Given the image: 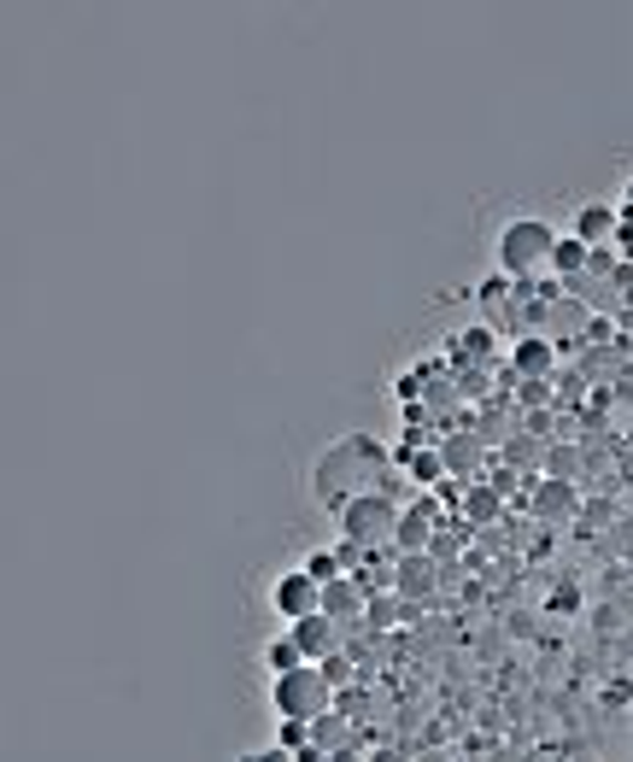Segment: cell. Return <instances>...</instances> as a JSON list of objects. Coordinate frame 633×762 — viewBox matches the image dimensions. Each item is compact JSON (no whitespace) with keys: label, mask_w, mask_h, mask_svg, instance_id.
I'll list each match as a JSON object with an SVG mask.
<instances>
[{"label":"cell","mask_w":633,"mask_h":762,"mask_svg":"<svg viewBox=\"0 0 633 762\" xmlns=\"http://www.w3.org/2000/svg\"><path fill=\"white\" fill-rule=\"evenodd\" d=\"M394 469V451H387L376 435H340L323 446V458L312 464V499L323 510H340L358 492H376V481Z\"/></svg>","instance_id":"6da1fadb"},{"label":"cell","mask_w":633,"mask_h":762,"mask_svg":"<svg viewBox=\"0 0 633 762\" xmlns=\"http://www.w3.org/2000/svg\"><path fill=\"white\" fill-rule=\"evenodd\" d=\"M569 235L586 241L592 253H599L610 235H622V212H616V205H604V200H581L575 205V230H569Z\"/></svg>","instance_id":"7c38bea8"},{"label":"cell","mask_w":633,"mask_h":762,"mask_svg":"<svg viewBox=\"0 0 633 762\" xmlns=\"http://www.w3.org/2000/svg\"><path fill=\"white\" fill-rule=\"evenodd\" d=\"M510 369H517L522 382H545L551 369H558V341L551 335H517V346H510Z\"/></svg>","instance_id":"30bf717a"},{"label":"cell","mask_w":633,"mask_h":762,"mask_svg":"<svg viewBox=\"0 0 633 762\" xmlns=\"http://www.w3.org/2000/svg\"><path fill=\"white\" fill-rule=\"evenodd\" d=\"M335 522H340V546H353V551H381V546H394V528H399V505H394V492H358V499H346L335 510Z\"/></svg>","instance_id":"3957f363"},{"label":"cell","mask_w":633,"mask_h":762,"mask_svg":"<svg viewBox=\"0 0 633 762\" xmlns=\"http://www.w3.org/2000/svg\"><path fill=\"white\" fill-rule=\"evenodd\" d=\"M394 464H405V476H411L417 487H440L446 481V458H440V446H417V440H405L394 451Z\"/></svg>","instance_id":"5bb4252c"},{"label":"cell","mask_w":633,"mask_h":762,"mask_svg":"<svg viewBox=\"0 0 633 762\" xmlns=\"http://www.w3.org/2000/svg\"><path fill=\"white\" fill-rule=\"evenodd\" d=\"M493 346H499V335H493V328H463V335H458V358L463 364H487V358H493Z\"/></svg>","instance_id":"7402d4cb"},{"label":"cell","mask_w":633,"mask_h":762,"mask_svg":"<svg viewBox=\"0 0 633 762\" xmlns=\"http://www.w3.org/2000/svg\"><path fill=\"white\" fill-rule=\"evenodd\" d=\"M323 674H329V681H335V687H340V681H346V657H340V651H335V657H329V663H323Z\"/></svg>","instance_id":"484cf974"},{"label":"cell","mask_w":633,"mask_h":762,"mask_svg":"<svg viewBox=\"0 0 633 762\" xmlns=\"http://www.w3.org/2000/svg\"><path fill=\"white\" fill-rule=\"evenodd\" d=\"M499 510H504V492H499L493 481H487V487H481V481H469V487H463V522H469V528L499 522Z\"/></svg>","instance_id":"2e32d148"},{"label":"cell","mask_w":633,"mask_h":762,"mask_svg":"<svg viewBox=\"0 0 633 762\" xmlns=\"http://www.w3.org/2000/svg\"><path fill=\"white\" fill-rule=\"evenodd\" d=\"M305 575L329 587V581H340V575H353V569H346V551H340V546H323V551H312V558H305Z\"/></svg>","instance_id":"ffe728a7"},{"label":"cell","mask_w":633,"mask_h":762,"mask_svg":"<svg viewBox=\"0 0 633 762\" xmlns=\"http://www.w3.org/2000/svg\"><path fill=\"white\" fill-rule=\"evenodd\" d=\"M270 710L282 722H317V715L335 710V681L323 674V663H299L294 674L270 681Z\"/></svg>","instance_id":"277c9868"},{"label":"cell","mask_w":633,"mask_h":762,"mask_svg":"<svg viewBox=\"0 0 633 762\" xmlns=\"http://www.w3.org/2000/svg\"><path fill=\"white\" fill-rule=\"evenodd\" d=\"M411 610H417V604H405L394 587H376L370 604H364V628H394L399 616H411Z\"/></svg>","instance_id":"ac0fdd59"},{"label":"cell","mask_w":633,"mask_h":762,"mask_svg":"<svg viewBox=\"0 0 633 762\" xmlns=\"http://www.w3.org/2000/svg\"><path fill=\"white\" fill-rule=\"evenodd\" d=\"M435 446H440L446 476H452V481H469L476 469H487V440L469 435V428H458V435H446V440H435Z\"/></svg>","instance_id":"8fae6325"},{"label":"cell","mask_w":633,"mask_h":762,"mask_svg":"<svg viewBox=\"0 0 633 762\" xmlns=\"http://www.w3.org/2000/svg\"><path fill=\"white\" fill-rule=\"evenodd\" d=\"M522 487H528V510H534L540 522H569V517H575V481L534 476V481H522Z\"/></svg>","instance_id":"ba28073f"},{"label":"cell","mask_w":633,"mask_h":762,"mask_svg":"<svg viewBox=\"0 0 633 762\" xmlns=\"http://www.w3.org/2000/svg\"><path fill=\"white\" fill-rule=\"evenodd\" d=\"M299 663H305V651H299L294 633H282V640L264 646V669H270V674H294Z\"/></svg>","instance_id":"44dd1931"},{"label":"cell","mask_w":633,"mask_h":762,"mask_svg":"<svg viewBox=\"0 0 633 762\" xmlns=\"http://www.w3.org/2000/svg\"><path fill=\"white\" fill-rule=\"evenodd\" d=\"M545 451H551L545 440H534V435H517V440H504V446H499V464L534 481V476H540V464H545Z\"/></svg>","instance_id":"9a60e30c"},{"label":"cell","mask_w":633,"mask_h":762,"mask_svg":"<svg viewBox=\"0 0 633 762\" xmlns=\"http://www.w3.org/2000/svg\"><path fill=\"white\" fill-rule=\"evenodd\" d=\"M551 253H558V230L540 212H517L499 223L493 235V264L510 282H534L540 271H551Z\"/></svg>","instance_id":"7a4b0ae2"},{"label":"cell","mask_w":633,"mask_h":762,"mask_svg":"<svg viewBox=\"0 0 633 762\" xmlns=\"http://www.w3.org/2000/svg\"><path fill=\"white\" fill-rule=\"evenodd\" d=\"M276 745L282 751H305V745H312V722H282L276 728Z\"/></svg>","instance_id":"cb8c5ba5"},{"label":"cell","mask_w":633,"mask_h":762,"mask_svg":"<svg viewBox=\"0 0 633 762\" xmlns=\"http://www.w3.org/2000/svg\"><path fill=\"white\" fill-rule=\"evenodd\" d=\"M364 604H370V581L364 575H340V581L323 587V616L340 628H364Z\"/></svg>","instance_id":"52a82bcc"},{"label":"cell","mask_w":633,"mask_h":762,"mask_svg":"<svg viewBox=\"0 0 633 762\" xmlns=\"http://www.w3.org/2000/svg\"><path fill=\"white\" fill-rule=\"evenodd\" d=\"M627 205H633V182H627Z\"/></svg>","instance_id":"4316f807"},{"label":"cell","mask_w":633,"mask_h":762,"mask_svg":"<svg viewBox=\"0 0 633 762\" xmlns=\"http://www.w3.org/2000/svg\"><path fill=\"white\" fill-rule=\"evenodd\" d=\"M435 534H440V522H435V510H428V499H422V505H411V510H399V528H394V558H405V551H428V546H435Z\"/></svg>","instance_id":"4fadbf2b"},{"label":"cell","mask_w":633,"mask_h":762,"mask_svg":"<svg viewBox=\"0 0 633 762\" xmlns=\"http://www.w3.org/2000/svg\"><path fill=\"white\" fill-rule=\"evenodd\" d=\"M241 762H294V751H282V745H264V751H247Z\"/></svg>","instance_id":"d4e9b609"},{"label":"cell","mask_w":633,"mask_h":762,"mask_svg":"<svg viewBox=\"0 0 633 762\" xmlns=\"http://www.w3.org/2000/svg\"><path fill=\"white\" fill-rule=\"evenodd\" d=\"M387 587H394L405 604H417V610L435 604V592H440V558H435V551H405V558H394Z\"/></svg>","instance_id":"8992f818"},{"label":"cell","mask_w":633,"mask_h":762,"mask_svg":"<svg viewBox=\"0 0 633 762\" xmlns=\"http://www.w3.org/2000/svg\"><path fill=\"white\" fill-rule=\"evenodd\" d=\"M270 610H276L288 628L305 622V616H317V610H323V581H312V575H305V563L282 569L276 581H270Z\"/></svg>","instance_id":"5b68a950"},{"label":"cell","mask_w":633,"mask_h":762,"mask_svg":"<svg viewBox=\"0 0 633 762\" xmlns=\"http://www.w3.org/2000/svg\"><path fill=\"white\" fill-rule=\"evenodd\" d=\"M592 271V246L575 241V235H558V253H551V276H563V282H581Z\"/></svg>","instance_id":"e0dca14e"},{"label":"cell","mask_w":633,"mask_h":762,"mask_svg":"<svg viewBox=\"0 0 633 762\" xmlns=\"http://www.w3.org/2000/svg\"><path fill=\"white\" fill-rule=\"evenodd\" d=\"M294 640H299V651H305V663H329V657L340 651V640H346V628L340 622H329V616H305V622H294L288 628Z\"/></svg>","instance_id":"9c48e42d"},{"label":"cell","mask_w":633,"mask_h":762,"mask_svg":"<svg viewBox=\"0 0 633 762\" xmlns=\"http://www.w3.org/2000/svg\"><path fill=\"white\" fill-rule=\"evenodd\" d=\"M545 476H551V481H575V476H581L575 446H551V451H545Z\"/></svg>","instance_id":"603a6c76"},{"label":"cell","mask_w":633,"mask_h":762,"mask_svg":"<svg viewBox=\"0 0 633 762\" xmlns=\"http://www.w3.org/2000/svg\"><path fill=\"white\" fill-rule=\"evenodd\" d=\"M312 745H317V751H329V756L346 751V745H353V722H346V715H335V710H329V715H317V722H312Z\"/></svg>","instance_id":"d6986e66"}]
</instances>
